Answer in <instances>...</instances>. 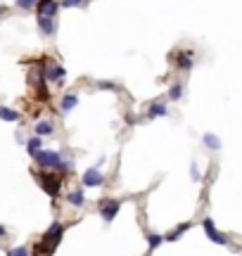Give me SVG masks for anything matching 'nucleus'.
Instances as JSON below:
<instances>
[{
	"label": "nucleus",
	"mask_w": 242,
	"mask_h": 256,
	"mask_svg": "<svg viewBox=\"0 0 242 256\" xmlns=\"http://www.w3.org/2000/svg\"><path fill=\"white\" fill-rule=\"evenodd\" d=\"M38 166H43L45 171H57V173H69L71 171V162H67L60 152H55V149H40L38 154L33 157Z\"/></svg>",
	"instance_id": "obj_2"
},
{
	"label": "nucleus",
	"mask_w": 242,
	"mask_h": 256,
	"mask_svg": "<svg viewBox=\"0 0 242 256\" xmlns=\"http://www.w3.org/2000/svg\"><path fill=\"white\" fill-rule=\"evenodd\" d=\"M45 81L55 83V85H64V79H67V69L62 67V64H57V62H48V67H45Z\"/></svg>",
	"instance_id": "obj_5"
},
{
	"label": "nucleus",
	"mask_w": 242,
	"mask_h": 256,
	"mask_svg": "<svg viewBox=\"0 0 242 256\" xmlns=\"http://www.w3.org/2000/svg\"><path fill=\"white\" fill-rule=\"evenodd\" d=\"M97 88H100V90H114V93L119 90V85H117V83H112V81H100V83H97Z\"/></svg>",
	"instance_id": "obj_23"
},
{
	"label": "nucleus",
	"mask_w": 242,
	"mask_h": 256,
	"mask_svg": "<svg viewBox=\"0 0 242 256\" xmlns=\"http://www.w3.org/2000/svg\"><path fill=\"white\" fill-rule=\"evenodd\" d=\"M2 10H5V7H2V5H0V14H2Z\"/></svg>",
	"instance_id": "obj_28"
},
{
	"label": "nucleus",
	"mask_w": 242,
	"mask_h": 256,
	"mask_svg": "<svg viewBox=\"0 0 242 256\" xmlns=\"http://www.w3.org/2000/svg\"><path fill=\"white\" fill-rule=\"evenodd\" d=\"M190 228H192V223H181V226L174 228L169 235H164V240H166V242H176V240H181V237H183V232H188Z\"/></svg>",
	"instance_id": "obj_13"
},
{
	"label": "nucleus",
	"mask_w": 242,
	"mask_h": 256,
	"mask_svg": "<svg viewBox=\"0 0 242 256\" xmlns=\"http://www.w3.org/2000/svg\"><path fill=\"white\" fill-rule=\"evenodd\" d=\"M57 10H60V2L57 0H38V5H36V14L38 17H50V19H55Z\"/></svg>",
	"instance_id": "obj_9"
},
{
	"label": "nucleus",
	"mask_w": 242,
	"mask_h": 256,
	"mask_svg": "<svg viewBox=\"0 0 242 256\" xmlns=\"http://www.w3.org/2000/svg\"><path fill=\"white\" fill-rule=\"evenodd\" d=\"M62 235H64V226H62L60 221H55L53 226L45 230V235L33 244L31 256H53L55 249H57V244L62 242Z\"/></svg>",
	"instance_id": "obj_1"
},
{
	"label": "nucleus",
	"mask_w": 242,
	"mask_h": 256,
	"mask_svg": "<svg viewBox=\"0 0 242 256\" xmlns=\"http://www.w3.org/2000/svg\"><path fill=\"white\" fill-rule=\"evenodd\" d=\"M181 97H183V83H174V85L169 88V100L178 102Z\"/></svg>",
	"instance_id": "obj_20"
},
{
	"label": "nucleus",
	"mask_w": 242,
	"mask_h": 256,
	"mask_svg": "<svg viewBox=\"0 0 242 256\" xmlns=\"http://www.w3.org/2000/svg\"><path fill=\"white\" fill-rule=\"evenodd\" d=\"M190 175H192V180H195V183H200V180H202L200 164H197V162H190Z\"/></svg>",
	"instance_id": "obj_22"
},
{
	"label": "nucleus",
	"mask_w": 242,
	"mask_h": 256,
	"mask_svg": "<svg viewBox=\"0 0 242 256\" xmlns=\"http://www.w3.org/2000/svg\"><path fill=\"white\" fill-rule=\"evenodd\" d=\"M76 105H79V95H76V93H69V95H64V97H62V102H60V112H62V114H69V112L76 107Z\"/></svg>",
	"instance_id": "obj_12"
},
{
	"label": "nucleus",
	"mask_w": 242,
	"mask_h": 256,
	"mask_svg": "<svg viewBox=\"0 0 242 256\" xmlns=\"http://www.w3.org/2000/svg\"><path fill=\"white\" fill-rule=\"evenodd\" d=\"M33 131H36L38 138H43V135H53L55 133V126L50 121H38L36 126H33Z\"/></svg>",
	"instance_id": "obj_16"
},
{
	"label": "nucleus",
	"mask_w": 242,
	"mask_h": 256,
	"mask_svg": "<svg viewBox=\"0 0 242 256\" xmlns=\"http://www.w3.org/2000/svg\"><path fill=\"white\" fill-rule=\"evenodd\" d=\"M83 2H86V0H62V2H60V7H81V5H83Z\"/></svg>",
	"instance_id": "obj_25"
},
{
	"label": "nucleus",
	"mask_w": 242,
	"mask_h": 256,
	"mask_svg": "<svg viewBox=\"0 0 242 256\" xmlns=\"http://www.w3.org/2000/svg\"><path fill=\"white\" fill-rule=\"evenodd\" d=\"M36 5H38V0H17V7H22V10H31Z\"/></svg>",
	"instance_id": "obj_24"
},
{
	"label": "nucleus",
	"mask_w": 242,
	"mask_h": 256,
	"mask_svg": "<svg viewBox=\"0 0 242 256\" xmlns=\"http://www.w3.org/2000/svg\"><path fill=\"white\" fill-rule=\"evenodd\" d=\"M0 119L7 123H14V121H19V112H14L10 107H0Z\"/></svg>",
	"instance_id": "obj_18"
},
{
	"label": "nucleus",
	"mask_w": 242,
	"mask_h": 256,
	"mask_svg": "<svg viewBox=\"0 0 242 256\" xmlns=\"http://www.w3.org/2000/svg\"><path fill=\"white\" fill-rule=\"evenodd\" d=\"M5 256H31V254H29L27 247H12V249L5 252Z\"/></svg>",
	"instance_id": "obj_21"
},
{
	"label": "nucleus",
	"mask_w": 242,
	"mask_h": 256,
	"mask_svg": "<svg viewBox=\"0 0 242 256\" xmlns=\"http://www.w3.org/2000/svg\"><path fill=\"white\" fill-rule=\"evenodd\" d=\"M38 28L43 36H55L57 24H55V19H50V17H38Z\"/></svg>",
	"instance_id": "obj_11"
},
{
	"label": "nucleus",
	"mask_w": 242,
	"mask_h": 256,
	"mask_svg": "<svg viewBox=\"0 0 242 256\" xmlns=\"http://www.w3.org/2000/svg\"><path fill=\"white\" fill-rule=\"evenodd\" d=\"M81 183H83V188H100V185H105V175L100 173V169L93 166L81 175Z\"/></svg>",
	"instance_id": "obj_7"
},
{
	"label": "nucleus",
	"mask_w": 242,
	"mask_h": 256,
	"mask_svg": "<svg viewBox=\"0 0 242 256\" xmlns=\"http://www.w3.org/2000/svg\"><path fill=\"white\" fill-rule=\"evenodd\" d=\"M161 242H164V235H159V232H148V247H150V252H154L157 247H161Z\"/></svg>",
	"instance_id": "obj_19"
},
{
	"label": "nucleus",
	"mask_w": 242,
	"mask_h": 256,
	"mask_svg": "<svg viewBox=\"0 0 242 256\" xmlns=\"http://www.w3.org/2000/svg\"><path fill=\"white\" fill-rule=\"evenodd\" d=\"M67 202L71 204V206H76V209H81L83 204H86V197H83V190H71L67 195Z\"/></svg>",
	"instance_id": "obj_14"
},
{
	"label": "nucleus",
	"mask_w": 242,
	"mask_h": 256,
	"mask_svg": "<svg viewBox=\"0 0 242 256\" xmlns=\"http://www.w3.org/2000/svg\"><path fill=\"white\" fill-rule=\"evenodd\" d=\"M176 62V67L181 69V71H190V69L195 67V57H192V53H188V50H178V53L171 55Z\"/></svg>",
	"instance_id": "obj_8"
},
{
	"label": "nucleus",
	"mask_w": 242,
	"mask_h": 256,
	"mask_svg": "<svg viewBox=\"0 0 242 256\" xmlns=\"http://www.w3.org/2000/svg\"><path fill=\"white\" fill-rule=\"evenodd\" d=\"M36 178H38L40 188L45 190L50 197H60V190H62V183H64V175L57 173V171H40V173H36Z\"/></svg>",
	"instance_id": "obj_3"
},
{
	"label": "nucleus",
	"mask_w": 242,
	"mask_h": 256,
	"mask_svg": "<svg viewBox=\"0 0 242 256\" xmlns=\"http://www.w3.org/2000/svg\"><path fill=\"white\" fill-rule=\"evenodd\" d=\"M40 149H43V140H40L38 135H36V138H31V140H27V152L31 154V157H36Z\"/></svg>",
	"instance_id": "obj_17"
},
{
	"label": "nucleus",
	"mask_w": 242,
	"mask_h": 256,
	"mask_svg": "<svg viewBox=\"0 0 242 256\" xmlns=\"http://www.w3.org/2000/svg\"><path fill=\"white\" fill-rule=\"evenodd\" d=\"M202 228H204V232H207V237H209V240H212L214 244H221V247H226V244H230L228 237H226V235H221V232L216 230L214 218H212V216H207V218L202 221Z\"/></svg>",
	"instance_id": "obj_6"
},
{
	"label": "nucleus",
	"mask_w": 242,
	"mask_h": 256,
	"mask_svg": "<svg viewBox=\"0 0 242 256\" xmlns=\"http://www.w3.org/2000/svg\"><path fill=\"white\" fill-rule=\"evenodd\" d=\"M5 232H7V228H5V226H0V237H5Z\"/></svg>",
	"instance_id": "obj_27"
},
{
	"label": "nucleus",
	"mask_w": 242,
	"mask_h": 256,
	"mask_svg": "<svg viewBox=\"0 0 242 256\" xmlns=\"http://www.w3.org/2000/svg\"><path fill=\"white\" fill-rule=\"evenodd\" d=\"M121 211V199H114V197H102L97 202V214L102 216L105 223H112Z\"/></svg>",
	"instance_id": "obj_4"
},
{
	"label": "nucleus",
	"mask_w": 242,
	"mask_h": 256,
	"mask_svg": "<svg viewBox=\"0 0 242 256\" xmlns=\"http://www.w3.org/2000/svg\"><path fill=\"white\" fill-rule=\"evenodd\" d=\"M126 123H128V126H135V123H138V116H135V114H126Z\"/></svg>",
	"instance_id": "obj_26"
},
{
	"label": "nucleus",
	"mask_w": 242,
	"mask_h": 256,
	"mask_svg": "<svg viewBox=\"0 0 242 256\" xmlns=\"http://www.w3.org/2000/svg\"><path fill=\"white\" fill-rule=\"evenodd\" d=\"M202 142H204V147H209V149H221V138L216 133H204V138H202Z\"/></svg>",
	"instance_id": "obj_15"
},
{
	"label": "nucleus",
	"mask_w": 242,
	"mask_h": 256,
	"mask_svg": "<svg viewBox=\"0 0 242 256\" xmlns=\"http://www.w3.org/2000/svg\"><path fill=\"white\" fill-rule=\"evenodd\" d=\"M145 116H148V119H157V116H169V107H166V102H159V100L150 102V107H148V112H145Z\"/></svg>",
	"instance_id": "obj_10"
}]
</instances>
